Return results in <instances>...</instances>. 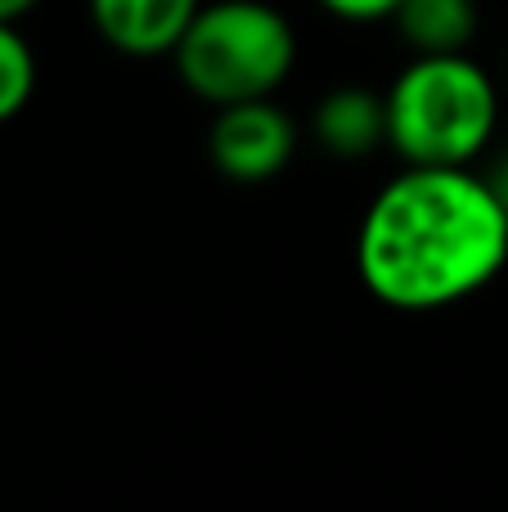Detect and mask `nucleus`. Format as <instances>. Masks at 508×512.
I'll return each instance as SVG.
<instances>
[{
    "label": "nucleus",
    "mask_w": 508,
    "mask_h": 512,
    "mask_svg": "<svg viewBox=\"0 0 508 512\" xmlns=\"http://www.w3.org/2000/svg\"><path fill=\"white\" fill-rule=\"evenodd\" d=\"M311 131L333 158H369L387 144V95L369 86H338L315 104Z\"/></svg>",
    "instance_id": "6"
},
{
    "label": "nucleus",
    "mask_w": 508,
    "mask_h": 512,
    "mask_svg": "<svg viewBox=\"0 0 508 512\" xmlns=\"http://www.w3.org/2000/svg\"><path fill=\"white\" fill-rule=\"evenodd\" d=\"M297 153V122L270 99H243V104L216 108V122L207 131V158L216 171L239 185L270 180L293 162Z\"/></svg>",
    "instance_id": "4"
},
{
    "label": "nucleus",
    "mask_w": 508,
    "mask_h": 512,
    "mask_svg": "<svg viewBox=\"0 0 508 512\" xmlns=\"http://www.w3.org/2000/svg\"><path fill=\"white\" fill-rule=\"evenodd\" d=\"M36 90V54L18 23H0V122L18 117Z\"/></svg>",
    "instance_id": "8"
},
{
    "label": "nucleus",
    "mask_w": 508,
    "mask_h": 512,
    "mask_svg": "<svg viewBox=\"0 0 508 512\" xmlns=\"http://www.w3.org/2000/svg\"><path fill=\"white\" fill-rule=\"evenodd\" d=\"M414 54H464L477 36V0H401L392 14Z\"/></svg>",
    "instance_id": "7"
},
{
    "label": "nucleus",
    "mask_w": 508,
    "mask_h": 512,
    "mask_svg": "<svg viewBox=\"0 0 508 512\" xmlns=\"http://www.w3.org/2000/svg\"><path fill=\"white\" fill-rule=\"evenodd\" d=\"M203 0H90V23L113 50L131 59L176 54Z\"/></svg>",
    "instance_id": "5"
},
{
    "label": "nucleus",
    "mask_w": 508,
    "mask_h": 512,
    "mask_svg": "<svg viewBox=\"0 0 508 512\" xmlns=\"http://www.w3.org/2000/svg\"><path fill=\"white\" fill-rule=\"evenodd\" d=\"M486 185L495 189V198H500L504 212H508V153H500V158H495V167L486 171Z\"/></svg>",
    "instance_id": "10"
},
{
    "label": "nucleus",
    "mask_w": 508,
    "mask_h": 512,
    "mask_svg": "<svg viewBox=\"0 0 508 512\" xmlns=\"http://www.w3.org/2000/svg\"><path fill=\"white\" fill-rule=\"evenodd\" d=\"M36 5H41V0H0V23H18V18L32 14Z\"/></svg>",
    "instance_id": "11"
},
{
    "label": "nucleus",
    "mask_w": 508,
    "mask_h": 512,
    "mask_svg": "<svg viewBox=\"0 0 508 512\" xmlns=\"http://www.w3.org/2000/svg\"><path fill=\"white\" fill-rule=\"evenodd\" d=\"M508 261V212L468 167H405L374 194L356 239L365 288L392 310H446Z\"/></svg>",
    "instance_id": "1"
},
{
    "label": "nucleus",
    "mask_w": 508,
    "mask_h": 512,
    "mask_svg": "<svg viewBox=\"0 0 508 512\" xmlns=\"http://www.w3.org/2000/svg\"><path fill=\"white\" fill-rule=\"evenodd\" d=\"M176 72L203 104L270 99L297 63V32L266 0L203 5L176 45Z\"/></svg>",
    "instance_id": "3"
},
{
    "label": "nucleus",
    "mask_w": 508,
    "mask_h": 512,
    "mask_svg": "<svg viewBox=\"0 0 508 512\" xmlns=\"http://www.w3.org/2000/svg\"><path fill=\"white\" fill-rule=\"evenodd\" d=\"M500 122V90L468 54H414L387 90V144L405 167H468Z\"/></svg>",
    "instance_id": "2"
},
{
    "label": "nucleus",
    "mask_w": 508,
    "mask_h": 512,
    "mask_svg": "<svg viewBox=\"0 0 508 512\" xmlns=\"http://www.w3.org/2000/svg\"><path fill=\"white\" fill-rule=\"evenodd\" d=\"M329 14L347 18V23H378V18H392L401 0H320Z\"/></svg>",
    "instance_id": "9"
}]
</instances>
